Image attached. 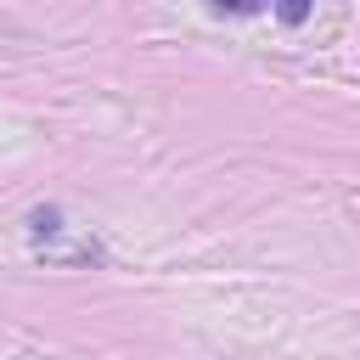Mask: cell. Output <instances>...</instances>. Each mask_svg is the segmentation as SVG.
Wrapping results in <instances>:
<instances>
[{
	"mask_svg": "<svg viewBox=\"0 0 360 360\" xmlns=\"http://www.w3.org/2000/svg\"><path fill=\"white\" fill-rule=\"evenodd\" d=\"M28 242H34V253L45 264H96L101 259L96 236L90 231H73L62 219V208H34L28 214Z\"/></svg>",
	"mask_w": 360,
	"mask_h": 360,
	"instance_id": "cell-1",
	"label": "cell"
}]
</instances>
